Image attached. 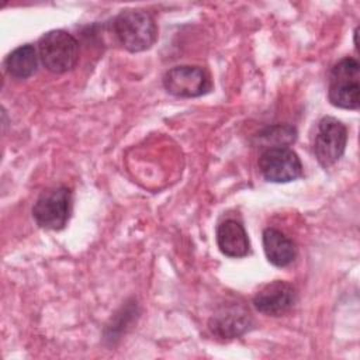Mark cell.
Instances as JSON below:
<instances>
[{
    "instance_id": "cell-1",
    "label": "cell",
    "mask_w": 360,
    "mask_h": 360,
    "mask_svg": "<svg viewBox=\"0 0 360 360\" xmlns=\"http://www.w3.org/2000/svg\"><path fill=\"white\" fill-rule=\"evenodd\" d=\"M112 28L120 44L129 52L146 51L158 38L155 18L148 11L139 8H128L118 13Z\"/></svg>"
},
{
    "instance_id": "cell-2",
    "label": "cell",
    "mask_w": 360,
    "mask_h": 360,
    "mask_svg": "<svg viewBox=\"0 0 360 360\" xmlns=\"http://www.w3.org/2000/svg\"><path fill=\"white\" fill-rule=\"evenodd\" d=\"M328 97L332 105L345 110H357L360 104V65L359 60L345 56L329 72Z\"/></svg>"
},
{
    "instance_id": "cell-3",
    "label": "cell",
    "mask_w": 360,
    "mask_h": 360,
    "mask_svg": "<svg viewBox=\"0 0 360 360\" xmlns=\"http://www.w3.org/2000/svg\"><path fill=\"white\" fill-rule=\"evenodd\" d=\"M38 55L49 72L65 73L72 70L77 63L79 44L68 31L52 30L39 38Z\"/></svg>"
},
{
    "instance_id": "cell-4",
    "label": "cell",
    "mask_w": 360,
    "mask_h": 360,
    "mask_svg": "<svg viewBox=\"0 0 360 360\" xmlns=\"http://www.w3.org/2000/svg\"><path fill=\"white\" fill-rule=\"evenodd\" d=\"M73 205L70 188L58 186L41 193L32 207V217L38 226L60 231L69 222Z\"/></svg>"
},
{
    "instance_id": "cell-5",
    "label": "cell",
    "mask_w": 360,
    "mask_h": 360,
    "mask_svg": "<svg viewBox=\"0 0 360 360\" xmlns=\"http://www.w3.org/2000/svg\"><path fill=\"white\" fill-rule=\"evenodd\" d=\"M347 143V128L335 117H323L318 122L314 141V155L318 163L328 169L345 153Z\"/></svg>"
},
{
    "instance_id": "cell-6",
    "label": "cell",
    "mask_w": 360,
    "mask_h": 360,
    "mask_svg": "<svg viewBox=\"0 0 360 360\" xmlns=\"http://www.w3.org/2000/svg\"><path fill=\"white\" fill-rule=\"evenodd\" d=\"M162 82L169 94L181 98L200 97L212 89L208 72L194 65H180L169 69Z\"/></svg>"
},
{
    "instance_id": "cell-7",
    "label": "cell",
    "mask_w": 360,
    "mask_h": 360,
    "mask_svg": "<svg viewBox=\"0 0 360 360\" xmlns=\"http://www.w3.org/2000/svg\"><path fill=\"white\" fill-rule=\"evenodd\" d=\"M259 170L270 183H288L304 174L298 155L288 146L264 149L259 158Z\"/></svg>"
},
{
    "instance_id": "cell-8",
    "label": "cell",
    "mask_w": 360,
    "mask_h": 360,
    "mask_svg": "<svg viewBox=\"0 0 360 360\" xmlns=\"http://www.w3.org/2000/svg\"><path fill=\"white\" fill-rule=\"evenodd\" d=\"M295 288L283 280H274L262 285L253 295V307L263 315L281 316L295 304Z\"/></svg>"
},
{
    "instance_id": "cell-9",
    "label": "cell",
    "mask_w": 360,
    "mask_h": 360,
    "mask_svg": "<svg viewBox=\"0 0 360 360\" xmlns=\"http://www.w3.org/2000/svg\"><path fill=\"white\" fill-rule=\"evenodd\" d=\"M210 329L219 338L233 339L250 329L252 316L243 302H226L211 316Z\"/></svg>"
},
{
    "instance_id": "cell-10",
    "label": "cell",
    "mask_w": 360,
    "mask_h": 360,
    "mask_svg": "<svg viewBox=\"0 0 360 360\" xmlns=\"http://www.w3.org/2000/svg\"><path fill=\"white\" fill-rule=\"evenodd\" d=\"M217 245L228 257H245L250 243L245 226L236 219H225L217 226Z\"/></svg>"
},
{
    "instance_id": "cell-11",
    "label": "cell",
    "mask_w": 360,
    "mask_h": 360,
    "mask_svg": "<svg viewBox=\"0 0 360 360\" xmlns=\"http://www.w3.org/2000/svg\"><path fill=\"white\" fill-rule=\"evenodd\" d=\"M263 250L269 263L276 267H287L297 256L295 243L281 231L266 228L262 235Z\"/></svg>"
},
{
    "instance_id": "cell-12",
    "label": "cell",
    "mask_w": 360,
    "mask_h": 360,
    "mask_svg": "<svg viewBox=\"0 0 360 360\" xmlns=\"http://www.w3.org/2000/svg\"><path fill=\"white\" fill-rule=\"evenodd\" d=\"M38 56L37 49L31 44H24L7 55L4 68L10 76L15 79H27L37 72Z\"/></svg>"
},
{
    "instance_id": "cell-13",
    "label": "cell",
    "mask_w": 360,
    "mask_h": 360,
    "mask_svg": "<svg viewBox=\"0 0 360 360\" xmlns=\"http://www.w3.org/2000/svg\"><path fill=\"white\" fill-rule=\"evenodd\" d=\"M295 138H297V131L294 127L288 124L271 125L255 135L256 143L264 149L288 146L295 141Z\"/></svg>"
}]
</instances>
